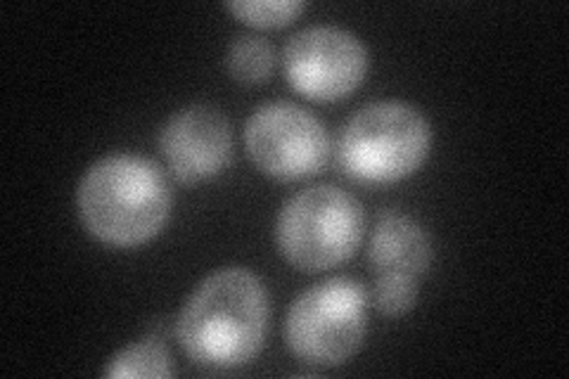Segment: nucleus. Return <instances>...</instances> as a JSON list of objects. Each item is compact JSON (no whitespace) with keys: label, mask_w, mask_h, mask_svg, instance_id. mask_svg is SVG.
Masks as SVG:
<instances>
[{"label":"nucleus","mask_w":569,"mask_h":379,"mask_svg":"<svg viewBox=\"0 0 569 379\" xmlns=\"http://www.w3.org/2000/svg\"><path fill=\"white\" fill-rule=\"evenodd\" d=\"M269 328V295L244 268H223L200 282L176 322L192 363L230 370L252 360Z\"/></svg>","instance_id":"obj_1"},{"label":"nucleus","mask_w":569,"mask_h":379,"mask_svg":"<svg viewBox=\"0 0 569 379\" xmlns=\"http://www.w3.org/2000/svg\"><path fill=\"white\" fill-rule=\"evenodd\" d=\"M77 202L93 238L112 247H138L164 228L171 190L152 159L110 154L86 171Z\"/></svg>","instance_id":"obj_2"},{"label":"nucleus","mask_w":569,"mask_h":379,"mask_svg":"<svg viewBox=\"0 0 569 379\" xmlns=\"http://www.w3.org/2000/svg\"><path fill=\"white\" fill-rule=\"evenodd\" d=\"M430 123L413 104L370 102L356 112L340 136L337 159L361 183H395L411 176L430 152Z\"/></svg>","instance_id":"obj_3"},{"label":"nucleus","mask_w":569,"mask_h":379,"mask_svg":"<svg viewBox=\"0 0 569 379\" xmlns=\"http://www.w3.org/2000/svg\"><path fill=\"white\" fill-rule=\"evenodd\" d=\"M363 235V209L337 186H313L282 207L276 226L280 255L299 270H328L347 261Z\"/></svg>","instance_id":"obj_4"},{"label":"nucleus","mask_w":569,"mask_h":379,"mask_svg":"<svg viewBox=\"0 0 569 379\" xmlns=\"http://www.w3.org/2000/svg\"><path fill=\"white\" fill-rule=\"evenodd\" d=\"M368 325V292L353 278H330L292 303L284 335L290 351L309 366H342L361 349Z\"/></svg>","instance_id":"obj_5"},{"label":"nucleus","mask_w":569,"mask_h":379,"mask_svg":"<svg viewBox=\"0 0 569 379\" xmlns=\"http://www.w3.org/2000/svg\"><path fill=\"white\" fill-rule=\"evenodd\" d=\"M244 146L254 164L271 178L299 180L326 164V126L295 102H266L244 126Z\"/></svg>","instance_id":"obj_6"},{"label":"nucleus","mask_w":569,"mask_h":379,"mask_svg":"<svg viewBox=\"0 0 569 379\" xmlns=\"http://www.w3.org/2000/svg\"><path fill=\"white\" fill-rule=\"evenodd\" d=\"M284 74L309 100L335 102L347 98L368 71V50L340 27L297 31L282 50Z\"/></svg>","instance_id":"obj_7"},{"label":"nucleus","mask_w":569,"mask_h":379,"mask_svg":"<svg viewBox=\"0 0 569 379\" xmlns=\"http://www.w3.org/2000/svg\"><path fill=\"white\" fill-rule=\"evenodd\" d=\"M159 148L176 180L186 186L219 176L233 152V131L213 104H190L178 110L159 136Z\"/></svg>","instance_id":"obj_8"},{"label":"nucleus","mask_w":569,"mask_h":379,"mask_svg":"<svg viewBox=\"0 0 569 379\" xmlns=\"http://www.w3.org/2000/svg\"><path fill=\"white\" fill-rule=\"evenodd\" d=\"M368 259L376 273L420 278L432 263V242L411 216L389 211L370 235Z\"/></svg>","instance_id":"obj_9"},{"label":"nucleus","mask_w":569,"mask_h":379,"mask_svg":"<svg viewBox=\"0 0 569 379\" xmlns=\"http://www.w3.org/2000/svg\"><path fill=\"white\" fill-rule=\"evenodd\" d=\"M107 377H171L173 358L162 339H142L121 349L104 368Z\"/></svg>","instance_id":"obj_10"},{"label":"nucleus","mask_w":569,"mask_h":379,"mask_svg":"<svg viewBox=\"0 0 569 379\" xmlns=\"http://www.w3.org/2000/svg\"><path fill=\"white\" fill-rule=\"evenodd\" d=\"M226 67L230 71V77L240 83H263L273 74L276 67L273 46L259 39V36H238L228 48Z\"/></svg>","instance_id":"obj_11"},{"label":"nucleus","mask_w":569,"mask_h":379,"mask_svg":"<svg viewBox=\"0 0 569 379\" xmlns=\"http://www.w3.org/2000/svg\"><path fill=\"white\" fill-rule=\"evenodd\" d=\"M372 303L385 316H403L416 306L418 301V278L403 276V273H376L372 282Z\"/></svg>","instance_id":"obj_12"},{"label":"nucleus","mask_w":569,"mask_h":379,"mask_svg":"<svg viewBox=\"0 0 569 379\" xmlns=\"http://www.w3.org/2000/svg\"><path fill=\"white\" fill-rule=\"evenodd\" d=\"M305 3L297 0H240V3H228L226 10L233 12L244 24L259 29H278L295 22L305 12Z\"/></svg>","instance_id":"obj_13"}]
</instances>
